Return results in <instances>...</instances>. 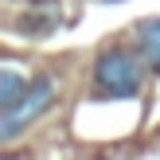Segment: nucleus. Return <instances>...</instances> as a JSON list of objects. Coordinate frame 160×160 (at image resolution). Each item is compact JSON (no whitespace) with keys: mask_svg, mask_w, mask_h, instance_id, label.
<instances>
[{"mask_svg":"<svg viewBox=\"0 0 160 160\" xmlns=\"http://www.w3.org/2000/svg\"><path fill=\"white\" fill-rule=\"evenodd\" d=\"M94 90L102 98H133L141 90V62L125 47H109L94 62Z\"/></svg>","mask_w":160,"mask_h":160,"instance_id":"obj_1","label":"nucleus"},{"mask_svg":"<svg viewBox=\"0 0 160 160\" xmlns=\"http://www.w3.org/2000/svg\"><path fill=\"white\" fill-rule=\"evenodd\" d=\"M55 102V78L51 74H39L28 82V90H23V98L16 102L8 113H0V141H12L20 137L23 129H28L31 121H35L39 113H43L47 106Z\"/></svg>","mask_w":160,"mask_h":160,"instance_id":"obj_2","label":"nucleus"},{"mask_svg":"<svg viewBox=\"0 0 160 160\" xmlns=\"http://www.w3.org/2000/svg\"><path fill=\"white\" fill-rule=\"evenodd\" d=\"M137 47L148 67L160 70V16H148V20L137 23Z\"/></svg>","mask_w":160,"mask_h":160,"instance_id":"obj_3","label":"nucleus"},{"mask_svg":"<svg viewBox=\"0 0 160 160\" xmlns=\"http://www.w3.org/2000/svg\"><path fill=\"white\" fill-rule=\"evenodd\" d=\"M23 90H28V78L20 70H12V67H0V113H8L23 98Z\"/></svg>","mask_w":160,"mask_h":160,"instance_id":"obj_4","label":"nucleus"},{"mask_svg":"<svg viewBox=\"0 0 160 160\" xmlns=\"http://www.w3.org/2000/svg\"><path fill=\"white\" fill-rule=\"evenodd\" d=\"M106 4H117V0H106Z\"/></svg>","mask_w":160,"mask_h":160,"instance_id":"obj_5","label":"nucleus"}]
</instances>
